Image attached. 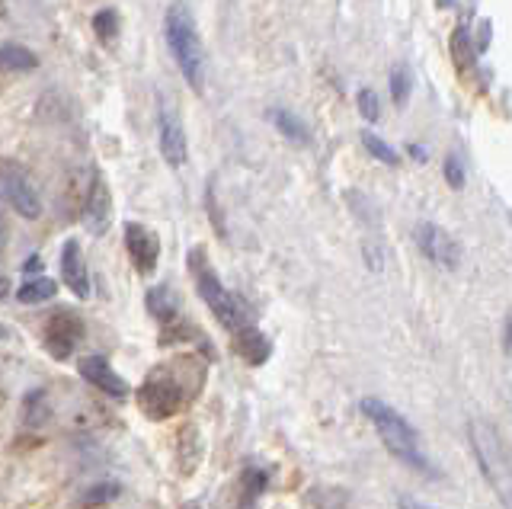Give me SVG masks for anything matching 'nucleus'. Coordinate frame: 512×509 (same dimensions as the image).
<instances>
[{
    "label": "nucleus",
    "mask_w": 512,
    "mask_h": 509,
    "mask_svg": "<svg viewBox=\"0 0 512 509\" xmlns=\"http://www.w3.org/2000/svg\"><path fill=\"white\" fill-rule=\"evenodd\" d=\"M164 36L170 45V55L176 61V68L183 71L186 84L202 93L205 90V71H208V58H205V45L196 29V20H192L189 7L173 4L164 17Z\"/></svg>",
    "instance_id": "f257e3e1"
},
{
    "label": "nucleus",
    "mask_w": 512,
    "mask_h": 509,
    "mask_svg": "<svg viewBox=\"0 0 512 509\" xmlns=\"http://www.w3.org/2000/svg\"><path fill=\"white\" fill-rule=\"evenodd\" d=\"M362 413L368 417V423H372L378 429V436L381 442L388 445V449L400 458V461H407L410 468L416 471H423V474H436L429 465V458L423 455L420 449V436H416V429L400 417V413L391 407V404H384L378 401V397H362Z\"/></svg>",
    "instance_id": "f03ea898"
},
{
    "label": "nucleus",
    "mask_w": 512,
    "mask_h": 509,
    "mask_svg": "<svg viewBox=\"0 0 512 509\" xmlns=\"http://www.w3.org/2000/svg\"><path fill=\"white\" fill-rule=\"evenodd\" d=\"M189 269H192V276H196V285H199V295L202 301L208 305V311H212L218 317V324L228 330V333H237V330H244L250 327V317H247V308L240 305V301L224 289L218 273H215V266L208 263L202 257V250H192L189 253Z\"/></svg>",
    "instance_id": "7ed1b4c3"
},
{
    "label": "nucleus",
    "mask_w": 512,
    "mask_h": 509,
    "mask_svg": "<svg viewBox=\"0 0 512 509\" xmlns=\"http://www.w3.org/2000/svg\"><path fill=\"white\" fill-rule=\"evenodd\" d=\"M468 436H471V449H474L480 471H484L490 487L496 490V497L506 506L509 503V458H506L500 433H496V426L490 420L474 417L468 423Z\"/></svg>",
    "instance_id": "20e7f679"
},
{
    "label": "nucleus",
    "mask_w": 512,
    "mask_h": 509,
    "mask_svg": "<svg viewBox=\"0 0 512 509\" xmlns=\"http://www.w3.org/2000/svg\"><path fill=\"white\" fill-rule=\"evenodd\" d=\"M138 410L148 420H170L183 407V388L170 372H151L138 388Z\"/></svg>",
    "instance_id": "39448f33"
},
{
    "label": "nucleus",
    "mask_w": 512,
    "mask_h": 509,
    "mask_svg": "<svg viewBox=\"0 0 512 509\" xmlns=\"http://www.w3.org/2000/svg\"><path fill=\"white\" fill-rule=\"evenodd\" d=\"M0 196L7 199V205L16 215H23V218H39L42 215L39 189L32 186V180L26 177V170H20L16 164L0 167Z\"/></svg>",
    "instance_id": "423d86ee"
},
{
    "label": "nucleus",
    "mask_w": 512,
    "mask_h": 509,
    "mask_svg": "<svg viewBox=\"0 0 512 509\" xmlns=\"http://www.w3.org/2000/svg\"><path fill=\"white\" fill-rule=\"evenodd\" d=\"M80 340H84V321L71 308H58L45 321V349L55 359H71Z\"/></svg>",
    "instance_id": "0eeeda50"
},
{
    "label": "nucleus",
    "mask_w": 512,
    "mask_h": 509,
    "mask_svg": "<svg viewBox=\"0 0 512 509\" xmlns=\"http://www.w3.org/2000/svg\"><path fill=\"white\" fill-rule=\"evenodd\" d=\"M413 237H416V247L423 250V257L429 263H436L442 269H458V263H461V244L445 228L432 225V221H420L416 231H413Z\"/></svg>",
    "instance_id": "6e6552de"
},
{
    "label": "nucleus",
    "mask_w": 512,
    "mask_h": 509,
    "mask_svg": "<svg viewBox=\"0 0 512 509\" xmlns=\"http://www.w3.org/2000/svg\"><path fill=\"white\" fill-rule=\"evenodd\" d=\"M157 138H160V154L170 167H183L189 157L186 145V129L180 113L170 103H160V116H157Z\"/></svg>",
    "instance_id": "1a4fd4ad"
},
{
    "label": "nucleus",
    "mask_w": 512,
    "mask_h": 509,
    "mask_svg": "<svg viewBox=\"0 0 512 509\" xmlns=\"http://www.w3.org/2000/svg\"><path fill=\"white\" fill-rule=\"evenodd\" d=\"M125 247H128L132 263L138 266V273H144V276H148L160 260V244H157L154 231L138 225V221H128L125 225Z\"/></svg>",
    "instance_id": "9d476101"
},
{
    "label": "nucleus",
    "mask_w": 512,
    "mask_h": 509,
    "mask_svg": "<svg viewBox=\"0 0 512 509\" xmlns=\"http://www.w3.org/2000/svg\"><path fill=\"white\" fill-rule=\"evenodd\" d=\"M77 372L84 375L93 388H100L106 391L109 397H125L128 394V385H125V378L112 369V365L103 359V356H84L77 362Z\"/></svg>",
    "instance_id": "9b49d317"
},
{
    "label": "nucleus",
    "mask_w": 512,
    "mask_h": 509,
    "mask_svg": "<svg viewBox=\"0 0 512 509\" xmlns=\"http://www.w3.org/2000/svg\"><path fill=\"white\" fill-rule=\"evenodd\" d=\"M61 279L77 298H90V273L77 241H68L61 247Z\"/></svg>",
    "instance_id": "f8f14e48"
},
{
    "label": "nucleus",
    "mask_w": 512,
    "mask_h": 509,
    "mask_svg": "<svg viewBox=\"0 0 512 509\" xmlns=\"http://www.w3.org/2000/svg\"><path fill=\"white\" fill-rule=\"evenodd\" d=\"M84 221L90 234H106L109 221H112V196H109V186L103 177H93V186H90V196H87V209H84Z\"/></svg>",
    "instance_id": "ddd939ff"
},
{
    "label": "nucleus",
    "mask_w": 512,
    "mask_h": 509,
    "mask_svg": "<svg viewBox=\"0 0 512 509\" xmlns=\"http://www.w3.org/2000/svg\"><path fill=\"white\" fill-rule=\"evenodd\" d=\"M231 340H234V353L250 365H263L272 356V343L266 340V333L256 327L237 330Z\"/></svg>",
    "instance_id": "4468645a"
},
{
    "label": "nucleus",
    "mask_w": 512,
    "mask_h": 509,
    "mask_svg": "<svg viewBox=\"0 0 512 509\" xmlns=\"http://www.w3.org/2000/svg\"><path fill=\"white\" fill-rule=\"evenodd\" d=\"M148 311L160 324H170L173 317L180 314V295H176L170 285H157V289L148 292Z\"/></svg>",
    "instance_id": "2eb2a0df"
},
{
    "label": "nucleus",
    "mask_w": 512,
    "mask_h": 509,
    "mask_svg": "<svg viewBox=\"0 0 512 509\" xmlns=\"http://www.w3.org/2000/svg\"><path fill=\"white\" fill-rule=\"evenodd\" d=\"M0 68L4 71H36L39 58L20 42H0Z\"/></svg>",
    "instance_id": "dca6fc26"
},
{
    "label": "nucleus",
    "mask_w": 512,
    "mask_h": 509,
    "mask_svg": "<svg viewBox=\"0 0 512 509\" xmlns=\"http://www.w3.org/2000/svg\"><path fill=\"white\" fill-rule=\"evenodd\" d=\"M202 458V439H199V429L196 426H186L180 433V471L192 474Z\"/></svg>",
    "instance_id": "f3484780"
},
{
    "label": "nucleus",
    "mask_w": 512,
    "mask_h": 509,
    "mask_svg": "<svg viewBox=\"0 0 512 509\" xmlns=\"http://www.w3.org/2000/svg\"><path fill=\"white\" fill-rule=\"evenodd\" d=\"M269 119L276 122V129L285 135V138H292V141H298V145H308V125H304L295 113H285V109H272L269 113Z\"/></svg>",
    "instance_id": "a211bd4d"
},
{
    "label": "nucleus",
    "mask_w": 512,
    "mask_h": 509,
    "mask_svg": "<svg viewBox=\"0 0 512 509\" xmlns=\"http://www.w3.org/2000/svg\"><path fill=\"white\" fill-rule=\"evenodd\" d=\"M388 87H391V100L394 106H407L410 100V90H413V74L407 65H394L391 77H388Z\"/></svg>",
    "instance_id": "6ab92c4d"
},
{
    "label": "nucleus",
    "mask_w": 512,
    "mask_h": 509,
    "mask_svg": "<svg viewBox=\"0 0 512 509\" xmlns=\"http://www.w3.org/2000/svg\"><path fill=\"white\" fill-rule=\"evenodd\" d=\"M55 289H58V285H55L52 279L39 276V279H26V285H23L20 292H16V298H20L23 305H39V301H48V298H52Z\"/></svg>",
    "instance_id": "aec40b11"
},
{
    "label": "nucleus",
    "mask_w": 512,
    "mask_h": 509,
    "mask_svg": "<svg viewBox=\"0 0 512 509\" xmlns=\"http://www.w3.org/2000/svg\"><path fill=\"white\" fill-rule=\"evenodd\" d=\"M93 33H96V39H100L103 45L116 42L119 39V13L112 10V7L96 13V17H93Z\"/></svg>",
    "instance_id": "412c9836"
},
{
    "label": "nucleus",
    "mask_w": 512,
    "mask_h": 509,
    "mask_svg": "<svg viewBox=\"0 0 512 509\" xmlns=\"http://www.w3.org/2000/svg\"><path fill=\"white\" fill-rule=\"evenodd\" d=\"M122 493V484L119 481H103V484H93L80 493V506H103L109 500H116Z\"/></svg>",
    "instance_id": "4be33fe9"
},
{
    "label": "nucleus",
    "mask_w": 512,
    "mask_h": 509,
    "mask_svg": "<svg viewBox=\"0 0 512 509\" xmlns=\"http://www.w3.org/2000/svg\"><path fill=\"white\" fill-rule=\"evenodd\" d=\"M362 145H365V151H368V154L375 157V161L388 164V167H397V164H400L397 151H394L384 138H378L375 132H362Z\"/></svg>",
    "instance_id": "5701e85b"
},
{
    "label": "nucleus",
    "mask_w": 512,
    "mask_h": 509,
    "mask_svg": "<svg viewBox=\"0 0 512 509\" xmlns=\"http://www.w3.org/2000/svg\"><path fill=\"white\" fill-rule=\"evenodd\" d=\"M474 45H471V36H468V29L458 26L455 33H452V55H455V65L464 71V68H471L474 65Z\"/></svg>",
    "instance_id": "b1692460"
},
{
    "label": "nucleus",
    "mask_w": 512,
    "mask_h": 509,
    "mask_svg": "<svg viewBox=\"0 0 512 509\" xmlns=\"http://www.w3.org/2000/svg\"><path fill=\"white\" fill-rule=\"evenodd\" d=\"M359 113L368 119V122H378V93L375 90H359Z\"/></svg>",
    "instance_id": "393cba45"
},
{
    "label": "nucleus",
    "mask_w": 512,
    "mask_h": 509,
    "mask_svg": "<svg viewBox=\"0 0 512 509\" xmlns=\"http://www.w3.org/2000/svg\"><path fill=\"white\" fill-rule=\"evenodd\" d=\"M445 180L452 189H461L464 186V167L458 161V154H448L445 157Z\"/></svg>",
    "instance_id": "a878e982"
},
{
    "label": "nucleus",
    "mask_w": 512,
    "mask_h": 509,
    "mask_svg": "<svg viewBox=\"0 0 512 509\" xmlns=\"http://www.w3.org/2000/svg\"><path fill=\"white\" fill-rule=\"evenodd\" d=\"M266 487V474L263 471H247L244 474V490H247V497H253V493H260Z\"/></svg>",
    "instance_id": "bb28decb"
},
{
    "label": "nucleus",
    "mask_w": 512,
    "mask_h": 509,
    "mask_svg": "<svg viewBox=\"0 0 512 509\" xmlns=\"http://www.w3.org/2000/svg\"><path fill=\"white\" fill-rule=\"evenodd\" d=\"M400 509H432V506H426V503H420V500L404 497V500H400Z\"/></svg>",
    "instance_id": "cd10ccee"
},
{
    "label": "nucleus",
    "mask_w": 512,
    "mask_h": 509,
    "mask_svg": "<svg viewBox=\"0 0 512 509\" xmlns=\"http://www.w3.org/2000/svg\"><path fill=\"white\" fill-rule=\"evenodd\" d=\"M39 269H42L39 257H32V260H29V263L23 266V273H26V276H32V273H39Z\"/></svg>",
    "instance_id": "c85d7f7f"
},
{
    "label": "nucleus",
    "mask_w": 512,
    "mask_h": 509,
    "mask_svg": "<svg viewBox=\"0 0 512 509\" xmlns=\"http://www.w3.org/2000/svg\"><path fill=\"white\" fill-rule=\"evenodd\" d=\"M10 295V282L7 279H0V301H4Z\"/></svg>",
    "instance_id": "c756f323"
},
{
    "label": "nucleus",
    "mask_w": 512,
    "mask_h": 509,
    "mask_svg": "<svg viewBox=\"0 0 512 509\" xmlns=\"http://www.w3.org/2000/svg\"><path fill=\"white\" fill-rule=\"evenodd\" d=\"M240 509H256V506H253V497H244V500H240Z\"/></svg>",
    "instance_id": "7c9ffc66"
},
{
    "label": "nucleus",
    "mask_w": 512,
    "mask_h": 509,
    "mask_svg": "<svg viewBox=\"0 0 512 509\" xmlns=\"http://www.w3.org/2000/svg\"><path fill=\"white\" fill-rule=\"evenodd\" d=\"M4 244H7V231L0 228V253H4Z\"/></svg>",
    "instance_id": "2f4dec72"
},
{
    "label": "nucleus",
    "mask_w": 512,
    "mask_h": 509,
    "mask_svg": "<svg viewBox=\"0 0 512 509\" xmlns=\"http://www.w3.org/2000/svg\"><path fill=\"white\" fill-rule=\"evenodd\" d=\"M0 404H4V388H0Z\"/></svg>",
    "instance_id": "473e14b6"
}]
</instances>
